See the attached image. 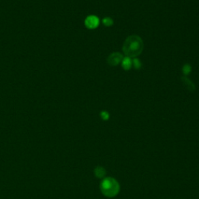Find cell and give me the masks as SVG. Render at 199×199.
<instances>
[{
    "label": "cell",
    "instance_id": "5",
    "mask_svg": "<svg viewBox=\"0 0 199 199\" xmlns=\"http://www.w3.org/2000/svg\"><path fill=\"white\" fill-rule=\"evenodd\" d=\"M181 81L184 87H186L189 91L193 92L195 89V86H194V82H192L191 79H189L187 77H181Z\"/></svg>",
    "mask_w": 199,
    "mask_h": 199
},
{
    "label": "cell",
    "instance_id": "4",
    "mask_svg": "<svg viewBox=\"0 0 199 199\" xmlns=\"http://www.w3.org/2000/svg\"><path fill=\"white\" fill-rule=\"evenodd\" d=\"M100 24L99 18L94 15L88 16L85 20V25L88 29H95Z\"/></svg>",
    "mask_w": 199,
    "mask_h": 199
},
{
    "label": "cell",
    "instance_id": "7",
    "mask_svg": "<svg viewBox=\"0 0 199 199\" xmlns=\"http://www.w3.org/2000/svg\"><path fill=\"white\" fill-rule=\"evenodd\" d=\"M107 171L103 166H97L94 170L95 176L98 177V178H103L106 176Z\"/></svg>",
    "mask_w": 199,
    "mask_h": 199
},
{
    "label": "cell",
    "instance_id": "6",
    "mask_svg": "<svg viewBox=\"0 0 199 199\" xmlns=\"http://www.w3.org/2000/svg\"><path fill=\"white\" fill-rule=\"evenodd\" d=\"M121 66L125 70H129L132 66V60L131 58L128 57H125L121 61Z\"/></svg>",
    "mask_w": 199,
    "mask_h": 199
},
{
    "label": "cell",
    "instance_id": "9",
    "mask_svg": "<svg viewBox=\"0 0 199 199\" xmlns=\"http://www.w3.org/2000/svg\"><path fill=\"white\" fill-rule=\"evenodd\" d=\"M103 23L105 27H110V26L113 25L114 20L110 17H105L103 20Z\"/></svg>",
    "mask_w": 199,
    "mask_h": 199
},
{
    "label": "cell",
    "instance_id": "8",
    "mask_svg": "<svg viewBox=\"0 0 199 199\" xmlns=\"http://www.w3.org/2000/svg\"><path fill=\"white\" fill-rule=\"evenodd\" d=\"M182 71H183V73H184V75H188L191 73V72H192V66H191V65L189 64H185L183 66V68H182Z\"/></svg>",
    "mask_w": 199,
    "mask_h": 199
},
{
    "label": "cell",
    "instance_id": "1",
    "mask_svg": "<svg viewBox=\"0 0 199 199\" xmlns=\"http://www.w3.org/2000/svg\"><path fill=\"white\" fill-rule=\"evenodd\" d=\"M143 41L138 35H131L126 38L123 44V52L126 57L136 58L142 52Z\"/></svg>",
    "mask_w": 199,
    "mask_h": 199
},
{
    "label": "cell",
    "instance_id": "3",
    "mask_svg": "<svg viewBox=\"0 0 199 199\" xmlns=\"http://www.w3.org/2000/svg\"><path fill=\"white\" fill-rule=\"evenodd\" d=\"M124 57L119 52H114L110 54L107 58V63L110 65V66H116L117 65L121 63Z\"/></svg>",
    "mask_w": 199,
    "mask_h": 199
},
{
    "label": "cell",
    "instance_id": "11",
    "mask_svg": "<svg viewBox=\"0 0 199 199\" xmlns=\"http://www.w3.org/2000/svg\"><path fill=\"white\" fill-rule=\"evenodd\" d=\"M132 65H134V67H135V69H140L141 68L142 63H141V61L138 60V59H136V58H135V59L132 60Z\"/></svg>",
    "mask_w": 199,
    "mask_h": 199
},
{
    "label": "cell",
    "instance_id": "2",
    "mask_svg": "<svg viewBox=\"0 0 199 199\" xmlns=\"http://www.w3.org/2000/svg\"><path fill=\"white\" fill-rule=\"evenodd\" d=\"M100 189L104 196L107 198H114L119 194L120 184L116 179L109 177L103 179L100 184Z\"/></svg>",
    "mask_w": 199,
    "mask_h": 199
},
{
    "label": "cell",
    "instance_id": "10",
    "mask_svg": "<svg viewBox=\"0 0 199 199\" xmlns=\"http://www.w3.org/2000/svg\"><path fill=\"white\" fill-rule=\"evenodd\" d=\"M100 115L101 119L104 121H107L110 118V114H109V113L107 112V111H105V110L101 111L100 114Z\"/></svg>",
    "mask_w": 199,
    "mask_h": 199
}]
</instances>
